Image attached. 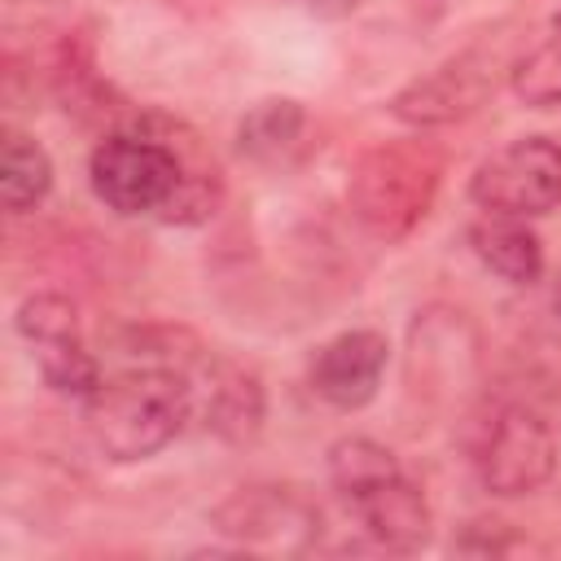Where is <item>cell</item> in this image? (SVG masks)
Listing matches in <instances>:
<instances>
[{
  "instance_id": "obj_8",
  "label": "cell",
  "mask_w": 561,
  "mask_h": 561,
  "mask_svg": "<svg viewBox=\"0 0 561 561\" xmlns=\"http://www.w3.org/2000/svg\"><path fill=\"white\" fill-rule=\"evenodd\" d=\"M184 373L193 381V421H202L215 438L245 447L263 434L267 390L250 364L228 359L210 346H197L193 359L184 364Z\"/></svg>"
},
{
  "instance_id": "obj_13",
  "label": "cell",
  "mask_w": 561,
  "mask_h": 561,
  "mask_svg": "<svg viewBox=\"0 0 561 561\" xmlns=\"http://www.w3.org/2000/svg\"><path fill=\"white\" fill-rule=\"evenodd\" d=\"M307 131V110L294 96H263L254 101L237 123V149L241 158L259 167H280L294 158Z\"/></svg>"
},
{
  "instance_id": "obj_15",
  "label": "cell",
  "mask_w": 561,
  "mask_h": 561,
  "mask_svg": "<svg viewBox=\"0 0 561 561\" xmlns=\"http://www.w3.org/2000/svg\"><path fill=\"white\" fill-rule=\"evenodd\" d=\"M508 88L522 105L530 110H552L561 105V9L548 18L539 39L513 57L508 66Z\"/></svg>"
},
{
  "instance_id": "obj_20",
  "label": "cell",
  "mask_w": 561,
  "mask_h": 561,
  "mask_svg": "<svg viewBox=\"0 0 561 561\" xmlns=\"http://www.w3.org/2000/svg\"><path fill=\"white\" fill-rule=\"evenodd\" d=\"M557 316H561V280H557Z\"/></svg>"
},
{
  "instance_id": "obj_3",
  "label": "cell",
  "mask_w": 561,
  "mask_h": 561,
  "mask_svg": "<svg viewBox=\"0 0 561 561\" xmlns=\"http://www.w3.org/2000/svg\"><path fill=\"white\" fill-rule=\"evenodd\" d=\"M324 469H329V486L377 548L421 552L434 539L430 500L386 443L368 434H342L329 447Z\"/></svg>"
},
{
  "instance_id": "obj_10",
  "label": "cell",
  "mask_w": 561,
  "mask_h": 561,
  "mask_svg": "<svg viewBox=\"0 0 561 561\" xmlns=\"http://www.w3.org/2000/svg\"><path fill=\"white\" fill-rule=\"evenodd\" d=\"M478 377V329L456 307H425L408 329V386L430 403L456 399Z\"/></svg>"
},
{
  "instance_id": "obj_9",
  "label": "cell",
  "mask_w": 561,
  "mask_h": 561,
  "mask_svg": "<svg viewBox=\"0 0 561 561\" xmlns=\"http://www.w3.org/2000/svg\"><path fill=\"white\" fill-rule=\"evenodd\" d=\"M215 530L237 548H307L320 530V508L285 482L237 486L215 513Z\"/></svg>"
},
{
  "instance_id": "obj_6",
  "label": "cell",
  "mask_w": 561,
  "mask_h": 561,
  "mask_svg": "<svg viewBox=\"0 0 561 561\" xmlns=\"http://www.w3.org/2000/svg\"><path fill=\"white\" fill-rule=\"evenodd\" d=\"M473 465H478V482L491 495H500V500L535 495L557 473V430L526 399L500 403L482 430Z\"/></svg>"
},
{
  "instance_id": "obj_2",
  "label": "cell",
  "mask_w": 561,
  "mask_h": 561,
  "mask_svg": "<svg viewBox=\"0 0 561 561\" xmlns=\"http://www.w3.org/2000/svg\"><path fill=\"white\" fill-rule=\"evenodd\" d=\"M202 346V342H197ZM193 346V351H197ZM175 359H127L83 399V425L92 447L114 465H136L171 447L193 421V381Z\"/></svg>"
},
{
  "instance_id": "obj_7",
  "label": "cell",
  "mask_w": 561,
  "mask_h": 561,
  "mask_svg": "<svg viewBox=\"0 0 561 561\" xmlns=\"http://www.w3.org/2000/svg\"><path fill=\"white\" fill-rule=\"evenodd\" d=\"M469 202L491 215L535 219L561 206V140L517 136L491 149L469 175Z\"/></svg>"
},
{
  "instance_id": "obj_18",
  "label": "cell",
  "mask_w": 561,
  "mask_h": 561,
  "mask_svg": "<svg viewBox=\"0 0 561 561\" xmlns=\"http://www.w3.org/2000/svg\"><path fill=\"white\" fill-rule=\"evenodd\" d=\"M456 552H478V557H491V552H508L513 548V530L508 522H495V517H478L460 530V539L451 543Z\"/></svg>"
},
{
  "instance_id": "obj_16",
  "label": "cell",
  "mask_w": 561,
  "mask_h": 561,
  "mask_svg": "<svg viewBox=\"0 0 561 561\" xmlns=\"http://www.w3.org/2000/svg\"><path fill=\"white\" fill-rule=\"evenodd\" d=\"M31 355H35V368H39V377H44V386H48L53 394H66V399H79V403H83V399L105 381L101 359L88 351L83 337L48 342V346H35Z\"/></svg>"
},
{
  "instance_id": "obj_11",
  "label": "cell",
  "mask_w": 561,
  "mask_h": 561,
  "mask_svg": "<svg viewBox=\"0 0 561 561\" xmlns=\"http://www.w3.org/2000/svg\"><path fill=\"white\" fill-rule=\"evenodd\" d=\"M390 364V342L377 329H346L316 346L307 364V386L337 412H359L377 399Z\"/></svg>"
},
{
  "instance_id": "obj_17",
  "label": "cell",
  "mask_w": 561,
  "mask_h": 561,
  "mask_svg": "<svg viewBox=\"0 0 561 561\" xmlns=\"http://www.w3.org/2000/svg\"><path fill=\"white\" fill-rule=\"evenodd\" d=\"M13 329L18 337L35 351V346H48V342H66V337H83L79 329V307L66 298V294H53V289H39L31 298L18 302L13 311Z\"/></svg>"
},
{
  "instance_id": "obj_19",
  "label": "cell",
  "mask_w": 561,
  "mask_h": 561,
  "mask_svg": "<svg viewBox=\"0 0 561 561\" xmlns=\"http://www.w3.org/2000/svg\"><path fill=\"white\" fill-rule=\"evenodd\" d=\"M294 4H302V9L316 13V18H346V13H355L364 0H294Z\"/></svg>"
},
{
  "instance_id": "obj_1",
  "label": "cell",
  "mask_w": 561,
  "mask_h": 561,
  "mask_svg": "<svg viewBox=\"0 0 561 561\" xmlns=\"http://www.w3.org/2000/svg\"><path fill=\"white\" fill-rule=\"evenodd\" d=\"M88 184L96 202L123 219L206 224L224 202V180L202 136L162 110H145L131 127L96 140L88 158Z\"/></svg>"
},
{
  "instance_id": "obj_12",
  "label": "cell",
  "mask_w": 561,
  "mask_h": 561,
  "mask_svg": "<svg viewBox=\"0 0 561 561\" xmlns=\"http://www.w3.org/2000/svg\"><path fill=\"white\" fill-rule=\"evenodd\" d=\"M469 250L478 254V263L486 272H495L500 280H508L517 289H526V285H535L543 276V241L517 215H491V210H482L469 224Z\"/></svg>"
},
{
  "instance_id": "obj_5",
  "label": "cell",
  "mask_w": 561,
  "mask_h": 561,
  "mask_svg": "<svg viewBox=\"0 0 561 561\" xmlns=\"http://www.w3.org/2000/svg\"><path fill=\"white\" fill-rule=\"evenodd\" d=\"M508 66L513 61L504 57V48L495 39L465 44L460 53L443 57L425 75L408 79L390 96V114L412 131H434V127L465 123L469 114H478L495 96L500 75H508Z\"/></svg>"
},
{
  "instance_id": "obj_14",
  "label": "cell",
  "mask_w": 561,
  "mask_h": 561,
  "mask_svg": "<svg viewBox=\"0 0 561 561\" xmlns=\"http://www.w3.org/2000/svg\"><path fill=\"white\" fill-rule=\"evenodd\" d=\"M48 193H53V158H48V149L35 136H26L18 127H4V145H0V197H4V210L9 215H26Z\"/></svg>"
},
{
  "instance_id": "obj_4",
  "label": "cell",
  "mask_w": 561,
  "mask_h": 561,
  "mask_svg": "<svg viewBox=\"0 0 561 561\" xmlns=\"http://www.w3.org/2000/svg\"><path fill=\"white\" fill-rule=\"evenodd\" d=\"M443 167V145L421 131L364 149L346 175V206L355 224L386 245L412 237L438 197Z\"/></svg>"
}]
</instances>
